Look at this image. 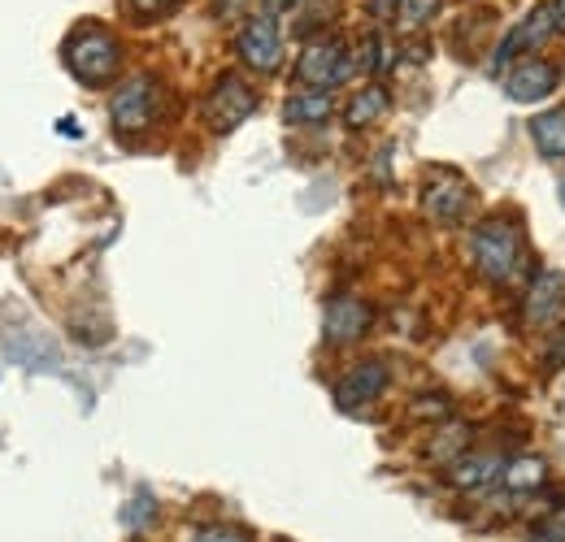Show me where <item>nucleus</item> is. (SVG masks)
<instances>
[{"mask_svg":"<svg viewBox=\"0 0 565 542\" xmlns=\"http://www.w3.org/2000/svg\"><path fill=\"white\" fill-rule=\"evenodd\" d=\"M470 261H475L479 278L492 282V286L522 282V278L531 273L522 221L509 217V213H488V217L470 230Z\"/></svg>","mask_w":565,"mask_h":542,"instance_id":"nucleus-1","label":"nucleus"},{"mask_svg":"<svg viewBox=\"0 0 565 542\" xmlns=\"http://www.w3.org/2000/svg\"><path fill=\"white\" fill-rule=\"evenodd\" d=\"M66 66L78 83H87V87H105L118 66H122V53H118V40L109 35V31H78L71 35V44H66Z\"/></svg>","mask_w":565,"mask_h":542,"instance_id":"nucleus-2","label":"nucleus"},{"mask_svg":"<svg viewBox=\"0 0 565 542\" xmlns=\"http://www.w3.org/2000/svg\"><path fill=\"white\" fill-rule=\"evenodd\" d=\"M157 109H161V83L152 74H131L118 91H114V105H109V118L122 136H140L157 122Z\"/></svg>","mask_w":565,"mask_h":542,"instance_id":"nucleus-3","label":"nucleus"},{"mask_svg":"<svg viewBox=\"0 0 565 542\" xmlns=\"http://www.w3.org/2000/svg\"><path fill=\"white\" fill-rule=\"evenodd\" d=\"M565 322V273L562 270H535L526 291H522V326L531 330H557Z\"/></svg>","mask_w":565,"mask_h":542,"instance_id":"nucleus-4","label":"nucleus"},{"mask_svg":"<svg viewBox=\"0 0 565 542\" xmlns=\"http://www.w3.org/2000/svg\"><path fill=\"white\" fill-rule=\"evenodd\" d=\"M475 208V187L457 170H430L423 183V213L439 226H457Z\"/></svg>","mask_w":565,"mask_h":542,"instance_id":"nucleus-5","label":"nucleus"},{"mask_svg":"<svg viewBox=\"0 0 565 542\" xmlns=\"http://www.w3.org/2000/svg\"><path fill=\"white\" fill-rule=\"evenodd\" d=\"M356 69V57L340 44V40H313L300 62H296V78L318 87V91H335L340 83H349V74Z\"/></svg>","mask_w":565,"mask_h":542,"instance_id":"nucleus-6","label":"nucleus"},{"mask_svg":"<svg viewBox=\"0 0 565 542\" xmlns=\"http://www.w3.org/2000/svg\"><path fill=\"white\" fill-rule=\"evenodd\" d=\"M257 109V91L239 78V74H222L213 83V91L205 96V122H210L213 136H226L235 131L239 122H248Z\"/></svg>","mask_w":565,"mask_h":542,"instance_id":"nucleus-7","label":"nucleus"},{"mask_svg":"<svg viewBox=\"0 0 565 542\" xmlns=\"http://www.w3.org/2000/svg\"><path fill=\"white\" fill-rule=\"evenodd\" d=\"M235 53L248 69H262V74H275L282 66V35L275 26V18H248L235 35Z\"/></svg>","mask_w":565,"mask_h":542,"instance_id":"nucleus-8","label":"nucleus"},{"mask_svg":"<svg viewBox=\"0 0 565 542\" xmlns=\"http://www.w3.org/2000/svg\"><path fill=\"white\" fill-rule=\"evenodd\" d=\"M387 382H392V373L383 360H361L353 369H344V378L335 382V404L344 412H356V408L374 404L387 391Z\"/></svg>","mask_w":565,"mask_h":542,"instance_id":"nucleus-9","label":"nucleus"},{"mask_svg":"<svg viewBox=\"0 0 565 542\" xmlns=\"http://www.w3.org/2000/svg\"><path fill=\"white\" fill-rule=\"evenodd\" d=\"M553 31H557V13H553V4H535V9H531V13H526L518 26H513V35H509V40L495 48L492 69L500 74V69L509 66L518 53H535V48H540V44H544Z\"/></svg>","mask_w":565,"mask_h":542,"instance_id":"nucleus-10","label":"nucleus"},{"mask_svg":"<svg viewBox=\"0 0 565 542\" xmlns=\"http://www.w3.org/2000/svg\"><path fill=\"white\" fill-rule=\"evenodd\" d=\"M370 322H374V313H370L365 300H356V295H331L327 300V313H322V335H327V343H335V347H349V343H356L370 330Z\"/></svg>","mask_w":565,"mask_h":542,"instance_id":"nucleus-11","label":"nucleus"},{"mask_svg":"<svg viewBox=\"0 0 565 542\" xmlns=\"http://www.w3.org/2000/svg\"><path fill=\"white\" fill-rule=\"evenodd\" d=\"M504 452H466L452 469H448V486L466 490V495H488L500 486V469H504Z\"/></svg>","mask_w":565,"mask_h":542,"instance_id":"nucleus-12","label":"nucleus"},{"mask_svg":"<svg viewBox=\"0 0 565 542\" xmlns=\"http://www.w3.org/2000/svg\"><path fill=\"white\" fill-rule=\"evenodd\" d=\"M557 83H562V69L553 62H522V66H513L504 74V96L513 105H535V100L553 96Z\"/></svg>","mask_w":565,"mask_h":542,"instance_id":"nucleus-13","label":"nucleus"},{"mask_svg":"<svg viewBox=\"0 0 565 542\" xmlns=\"http://www.w3.org/2000/svg\"><path fill=\"white\" fill-rule=\"evenodd\" d=\"M548 486V460L544 456H509L500 469V486L504 495H535Z\"/></svg>","mask_w":565,"mask_h":542,"instance_id":"nucleus-14","label":"nucleus"},{"mask_svg":"<svg viewBox=\"0 0 565 542\" xmlns=\"http://www.w3.org/2000/svg\"><path fill=\"white\" fill-rule=\"evenodd\" d=\"M470 443H475V425H466V421H444V430H435V438H430V447H426V460L452 469V465L470 452Z\"/></svg>","mask_w":565,"mask_h":542,"instance_id":"nucleus-15","label":"nucleus"},{"mask_svg":"<svg viewBox=\"0 0 565 542\" xmlns=\"http://www.w3.org/2000/svg\"><path fill=\"white\" fill-rule=\"evenodd\" d=\"M387 109H392L387 87H383V83H370V87H361L356 96H349V105H344V127H349V131H365V127H374Z\"/></svg>","mask_w":565,"mask_h":542,"instance_id":"nucleus-16","label":"nucleus"},{"mask_svg":"<svg viewBox=\"0 0 565 542\" xmlns=\"http://www.w3.org/2000/svg\"><path fill=\"white\" fill-rule=\"evenodd\" d=\"M331 113H335V100H331V91H318V87L296 91V96L282 105V118H287L291 127H322Z\"/></svg>","mask_w":565,"mask_h":542,"instance_id":"nucleus-17","label":"nucleus"},{"mask_svg":"<svg viewBox=\"0 0 565 542\" xmlns=\"http://www.w3.org/2000/svg\"><path fill=\"white\" fill-rule=\"evenodd\" d=\"M531 139H535V148H540L544 156L562 161L565 156V105L548 109V113H540V118L531 122Z\"/></svg>","mask_w":565,"mask_h":542,"instance_id":"nucleus-18","label":"nucleus"},{"mask_svg":"<svg viewBox=\"0 0 565 542\" xmlns=\"http://www.w3.org/2000/svg\"><path fill=\"white\" fill-rule=\"evenodd\" d=\"M435 13H439V0H396V22H401V31H418Z\"/></svg>","mask_w":565,"mask_h":542,"instance_id":"nucleus-19","label":"nucleus"},{"mask_svg":"<svg viewBox=\"0 0 565 542\" xmlns=\"http://www.w3.org/2000/svg\"><path fill=\"white\" fill-rule=\"evenodd\" d=\"M409 416L414 421H452V400L448 395H418L414 404H409Z\"/></svg>","mask_w":565,"mask_h":542,"instance_id":"nucleus-20","label":"nucleus"},{"mask_svg":"<svg viewBox=\"0 0 565 542\" xmlns=\"http://www.w3.org/2000/svg\"><path fill=\"white\" fill-rule=\"evenodd\" d=\"M356 66L370 69V74L387 69V44H383L379 35H365V40H361V48H356Z\"/></svg>","mask_w":565,"mask_h":542,"instance_id":"nucleus-21","label":"nucleus"},{"mask_svg":"<svg viewBox=\"0 0 565 542\" xmlns=\"http://www.w3.org/2000/svg\"><path fill=\"white\" fill-rule=\"evenodd\" d=\"M192 542H248L244 530H226V525H213V530H201Z\"/></svg>","mask_w":565,"mask_h":542,"instance_id":"nucleus-22","label":"nucleus"},{"mask_svg":"<svg viewBox=\"0 0 565 542\" xmlns=\"http://www.w3.org/2000/svg\"><path fill=\"white\" fill-rule=\"evenodd\" d=\"M544 360H548V365H565V326H557V330L548 335V351H544Z\"/></svg>","mask_w":565,"mask_h":542,"instance_id":"nucleus-23","label":"nucleus"},{"mask_svg":"<svg viewBox=\"0 0 565 542\" xmlns=\"http://www.w3.org/2000/svg\"><path fill=\"white\" fill-rule=\"evenodd\" d=\"M174 0H131V9L136 13H143V18H157V13H166Z\"/></svg>","mask_w":565,"mask_h":542,"instance_id":"nucleus-24","label":"nucleus"},{"mask_svg":"<svg viewBox=\"0 0 565 542\" xmlns=\"http://www.w3.org/2000/svg\"><path fill=\"white\" fill-rule=\"evenodd\" d=\"M244 4H248V0H213V13L226 22V18H239V13H244Z\"/></svg>","mask_w":565,"mask_h":542,"instance_id":"nucleus-25","label":"nucleus"},{"mask_svg":"<svg viewBox=\"0 0 565 542\" xmlns=\"http://www.w3.org/2000/svg\"><path fill=\"white\" fill-rule=\"evenodd\" d=\"M300 0H262V9H266V18H275V13H287V9H296Z\"/></svg>","mask_w":565,"mask_h":542,"instance_id":"nucleus-26","label":"nucleus"},{"mask_svg":"<svg viewBox=\"0 0 565 542\" xmlns=\"http://www.w3.org/2000/svg\"><path fill=\"white\" fill-rule=\"evenodd\" d=\"M57 131H62V136H66V139L78 136V127H74V118H62V122H57Z\"/></svg>","mask_w":565,"mask_h":542,"instance_id":"nucleus-27","label":"nucleus"},{"mask_svg":"<svg viewBox=\"0 0 565 542\" xmlns=\"http://www.w3.org/2000/svg\"><path fill=\"white\" fill-rule=\"evenodd\" d=\"M553 13H557V31H565V0H553Z\"/></svg>","mask_w":565,"mask_h":542,"instance_id":"nucleus-28","label":"nucleus"},{"mask_svg":"<svg viewBox=\"0 0 565 542\" xmlns=\"http://www.w3.org/2000/svg\"><path fill=\"white\" fill-rule=\"evenodd\" d=\"M562 200H565V178H562Z\"/></svg>","mask_w":565,"mask_h":542,"instance_id":"nucleus-29","label":"nucleus"}]
</instances>
